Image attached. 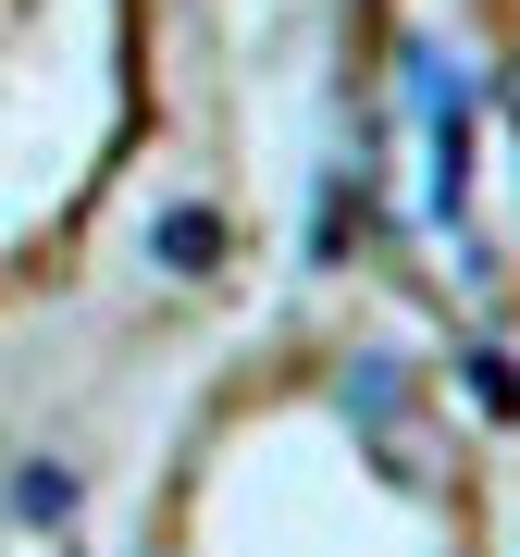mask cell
Masks as SVG:
<instances>
[{
    "mask_svg": "<svg viewBox=\"0 0 520 557\" xmlns=\"http://www.w3.org/2000/svg\"><path fill=\"white\" fill-rule=\"evenodd\" d=\"M149 260H161V273H211V260H223V223L199 199H174V211L149 223Z\"/></svg>",
    "mask_w": 520,
    "mask_h": 557,
    "instance_id": "obj_2",
    "label": "cell"
},
{
    "mask_svg": "<svg viewBox=\"0 0 520 557\" xmlns=\"http://www.w3.org/2000/svg\"><path fill=\"white\" fill-rule=\"evenodd\" d=\"M409 75H421V112H434V199L421 211H434L446 236H471V87L446 75L434 50H409Z\"/></svg>",
    "mask_w": 520,
    "mask_h": 557,
    "instance_id": "obj_1",
    "label": "cell"
},
{
    "mask_svg": "<svg viewBox=\"0 0 520 557\" xmlns=\"http://www.w3.org/2000/svg\"><path fill=\"white\" fill-rule=\"evenodd\" d=\"M13 508L38 520V533H62V520H75V471H62V458H25V471H13Z\"/></svg>",
    "mask_w": 520,
    "mask_h": 557,
    "instance_id": "obj_3",
    "label": "cell"
}]
</instances>
